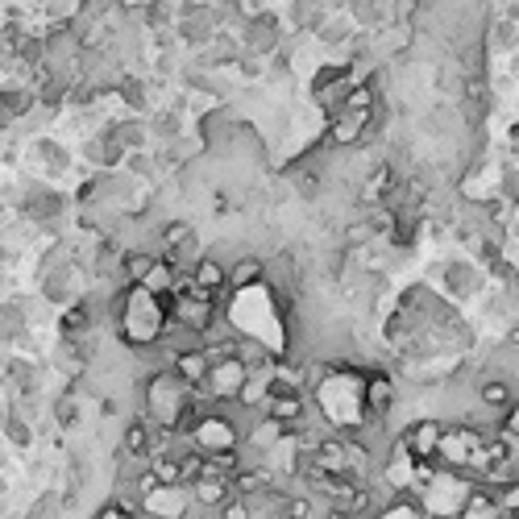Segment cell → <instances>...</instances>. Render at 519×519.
Segmentation results:
<instances>
[{
	"instance_id": "cell-4",
	"label": "cell",
	"mask_w": 519,
	"mask_h": 519,
	"mask_svg": "<svg viewBox=\"0 0 519 519\" xmlns=\"http://www.w3.org/2000/svg\"><path fill=\"white\" fill-rule=\"evenodd\" d=\"M233 283H237V291H245V287L262 283V262H254V258L237 262V266H233Z\"/></svg>"
},
{
	"instance_id": "cell-7",
	"label": "cell",
	"mask_w": 519,
	"mask_h": 519,
	"mask_svg": "<svg viewBox=\"0 0 519 519\" xmlns=\"http://www.w3.org/2000/svg\"><path fill=\"white\" fill-rule=\"evenodd\" d=\"M125 449H129V453H138V457L150 453V428H146V424H133V428L125 432Z\"/></svg>"
},
{
	"instance_id": "cell-1",
	"label": "cell",
	"mask_w": 519,
	"mask_h": 519,
	"mask_svg": "<svg viewBox=\"0 0 519 519\" xmlns=\"http://www.w3.org/2000/svg\"><path fill=\"white\" fill-rule=\"evenodd\" d=\"M196 449L208 457V453H225V449H237V428L229 416H204L196 424Z\"/></svg>"
},
{
	"instance_id": "cell-3",
	"label": "cell",
	"mask_w": 519,
	"mask_h": 519,
	"mask_svg": "<svg viewBox=\"0 0 519 519\" xmlns=\"http://www.w3.org/2000/svg\"><path fill=\"white\" fill-rule=\"evenodd\" d=\"M142 287H146L150 295H162L167 287H175V270H171L167 262H150V270L142 275Z\"/></svg>"
},
{
	"instance_id": "cell-10",
	"label": "cell",
	"mask_w": 519,
	"mask_h": 519,
	"mask_svg": "<svg viewBox=\"0 0 519 519\" xmlns=\"http://www.w3.org/2000/svg\"><path fill=\"white\" fill-rule=\"evenodd\" d=\"M0 108H5V113H25V108H30V96H25V92H5V96H0Z\"/></svg>"
},
{
	"instance_id": "cell-8",
	"label": "cell",
	"mask_w": 519,
	"mask_h": 519,
	"mask_svg": "<svg viewBox=\"0 0 519 519\" xmlns=\"http://www.w3.org/2000/svg\"><path fill=\"white\" fill-rule=\"evenodd\" d=\"M175 499L179 495H175V490H167V482H162V490H154L146 503H150V511H175Z\"/></svg>"
},
{
	"instance_id": "cell-2",
	"label": "cell",
	"mask_w": 519,
	"mask_h": 519,
	"mask_svg": "<svg viewBox=\"0 0 519 519\" xmlns=\"http://www.w3.org/2000/svg\"><path fill=\"white\" fill-rule=\"evenodd\" d=\"M436 445H441V428H436L432 420L416 424L412 432H407V441H403V449H407V457H412V461H428L436 453Z\"/></svg>"
},
{
	"instance_id": "cell-11",
	"label": "cell",
	"mask_w": 519,
	"mask_h": 519,
	"mask_svg": "<svg viewBox=\"0 0 519 519\" xmlns=\"http://www.w3.org/2000/svg\"><path fill=\"white\" fill-rule=\"evenodd\" d=\"M150 254H138V258H125V270H129V279L133 283H142V275H146V270H150Z\"/></svg>"
},
{
	"instance_id": "cell-12",
	"label": "cell",
	"mask_w": 519,
	"mask_h": 519,
	"mask_svg": "<svg viewBox=\"0 0 519 519\" xmlns=\"http://www.w3.org/2000/svg\"><path fill=\"white\" fill-rule=\"evenodd\" d=\"M59 420H63V424L75 420V403H63V407H59Z\"/></svg>"
},
{
	"instance_id": "cell-5",
	"label": "cell",
	"mask_w": 519,
	"mask_h": 519,
	"mask_svg": "<svg viewBox=\"0 0 519 519\" xmlns=\"http://www.w3.org/2000/svg\"><path fill=\"white\" fill-rule=\"evenodd\" d=\"M221 279H225V270L216 266V262H196V275H191V283H196V287H204V291L221 287Z\"/></svg>"
},
{
	"instance_id": "cell-9",
	"label": "cell",
	"mask_w": 519,
	"mask_h": 519,
	"mask_svg": "<svg viewBox=\"0 0 519 519\" xmlns=\"http://www.w3.org/2000/svg\"><path fill=\"white\" fill-rule=\"evenodd\" d=\"M482 399L490 407H511V387H499V382H490V387L482 391Z\"/></svg>"
},
{
	"instance_id": "cell-6",
	"label": "cell",
	"mask_w": 519,
	"mask_h": 519,
	"mask_svg": "<svg viewBox=\"0 0 519 519\" xmlns=\"http://www.w3.org/2000/svg\"><path fill=\"white\" fill-rule=\"evenodd\" d=\"M366 399H370L374 412L382 416V412H387V407H391V382H387V378H374L370 387H366Z\"/></svg>"
}]
</instances>
